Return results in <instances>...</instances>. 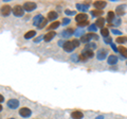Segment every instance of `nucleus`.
Instances as JSON below:
<instances>
[{
    "label": "nucleus",
    "instance_id": "nucleus-1",
    "mask_svg": "<svg viewBox=\"0 0 127 119\" xmlns=\"http://www.w3.org/2000/svg\"><path fill=\"white\" fill-rule=\"evenodd\" d=\"M13 14L16 17H22L25 14V9L21 5H15L13 7Z\"/></svg>",
    "mask_w": 127,
    "mask_h": 119
},
{
    "label": "nucleus",
    "instance_id": "nucleus-2",
    "mask_svg": "<svg viewBox=\"0 0 127 119\" xmlns=\"http://www.w3.org/2000/svg\"><path fill=\"white\" fill-rule=\"evenodd\" d=\"M107 55H108V50H107V49L101 48V49H98V50H97L96 58H97L98 61H103V60H105Z\"/></svg>",
    "mask_w": 127,
    "mask_h": 119
},
{
    "label": "nucleus",
    "instance_id": "nucleus-3",
    "mask_svg": "<svg viewBox=\"0 0 127 119\" xmlns=\"http://www.w3.org/2000/svg\"><path fill=\"white\" fill-rule=\"evenodd\" d=\"M22 6H23V9H25V11H27V12H33L34 10H36L37 4L35 2L30 1V2H26Z\"/></svg>",
    "mask_w": 127,
    "mask_h": 119
},
{
    "label": "nucleus",
    "instance_id": "nucleus-4",
    "mask_svg": "<svg viewBox=\"0 0 127 119\" xmlns=\"http://www.w3.org/2000/svg\"><path fill=\"white\" fill-rule=\"evenodd\" d=\"M7 108H10L11 110H16L19 106V101L17 99H10L9 101L6 103Z\"/></svg>",
    "mask_w": 127,
    "mask_h": 119
},
{
    "label": "nucleus",
    "instance_id": "nucleus-5",
    "mask_svg": "<svg viewBox=\"0 0 127 119\" xmlns=\"http://www.w3.org/2000/svg\"><path fill=\"white\" fill-rule=\"evenodd\" d=\"M63 48H64V50H65L66 52L71 53V52H73V50H74L75 47H74V45L72 44V42H65V43H64Z\"/></svg>",
    "mask_w": 127,
    "mask_h": 119
},
{
    "label": "nucleus",
    "instance_id": "nucleus-6",
    "mask_svg": "<svg viewBox=\"0 0 127 119\" xmlns=\"http://www.w3.org/2000/svg\"><path fill=\"white\" fill-rule=\"evenodd\" d=\"M19 115L23 118H28L32 115V111L30 109H28V108H21L20 111H19Z\"/></svg>",
    "mask_w": 127,
    "mask_h": 119
},
{
    "label": "nucleus",
    "instance_id": "nucleus-7",
    "mask_svg": "<svg viewBox=\"0 0 127 119\" xmlns=\"http://www.w3.org/2000/svg\"><path fill=\"white\" fill-rule=\"evenodd\" d=\"M82 55L84 57L86 60H88V59H91V58H93V51L92 50H90V49H84L83 50V52H82Z\"/></svg>",
    "mask_w": 127,
    "mask_h": 119
},
{
    "label": "nucleus",
    "instance_id": "nucleus-8",
    "mask_svg": "<svg viewBox=\"0 0 127 119\" xmlns=\"http://www.w3.org/2000/svg\"><path fill=\"white\" fill-rule=\"evenodd\" d=\"M11 12H13V10H12V7L10 5H3L1 7V14L3 16H9Z\"/></svg>",
    "mask_w": 127,
    "mask_h": 119
},
{
    "label": "nucleus",
    "instance_id": "nucleus-9",
    "mask_svg": "<svg viewBox=\"0 0 127 119\" xmlns=\"http://www.w3.org/2000/svg\"><path fill=\"white\" fill-rule=\"evenodd\" d=\"M89 4L88 3H84V4H82V3H76V9L79 11V12H87L89 11Z\"/></svg>",
    "mask_w": 127,
    "mask_h": 119
},
{
    "label": "nucleus",
    "instance_id": "nucleus-10",
    "mask_svg": "<svg viewBox=\"0 0 127 119\" xmlns=\"http://www.w3.org/2000/svg\"><path fill=\"white\" fill-rule=\"evenodd\" d=\"M43 18L42 17V15H40V14H38V15H36V16L34 17V19H33V23H34V26H36V27H38L40 23L43 21Z\"/></svg>",
    "mask_w": 127,
    "mask_h": 119
},
{
    "label": "nucleus",
    "instance_id": "nucleus-11",
    "mask_svg": "<svg viewBox=\"0 0 127 119\" xmlns=\"http://www.w3.org/2000/svg\"><path fill=\"white\" fill-rule=\"evenodd\" d=\"M55 35H56V33L55 32H53V31H50V32H48L46 35H43V36H45V38H43V41L45 42H51L52 41V39L55 37Z\"/></svg>",
    "mask_w": 127,
    "mask_h": 119
},
{
    "label": "nucleus",
    "instance_id": "nucleus-12",
    "mask_svg": "<svg viewBox=\"0 0 127 119\" xmlns=\"http://www.w3.org/2000/svg\"><path fill=\"white\" fill-rule=\"evenodd\" d=\"M92 39V33H89V34H84L83 36L81 37V43H84V44H89V42Z\"/></svg>",
    "mask_w": 127,
    "mask_h": 119
},
{
    "label": "nucleus",
    "instance_id": "nucleus-13",
    "mask_svg": "<svg viewBox=\"0 0 127 119\" xmlns=\"http://www.w3.org/2000/svg\"><path fill=\"white\" fill-rule=\"evenodd\" d=\"M73 33H75V32H74L72 29H66V30H64L63 32H62V36L64 38H69L70 36H72Z\"/></svg>",
    "mask_w": 127,
    "mask_h": 119
},
{
    "label": "nucleus",
    "instance_id": "nucleus-14",
    "mask_svg": "<svg viewBox=\"0 0 127 119\" xmlns=\"http://www.w3.org/2000/svg\"><path fill=\"white\" fill-rule=\"evenodd\" d=\"M106 1H95L94 3H93V5H94V7L96 10H102L103 11V9L106 6Z\"/></svg>",
    "mask_w": 127,
    "mask_h": 119
},
{
    "label": "nucleus",
    "instance_id": "nucleus-15",
    "mask_svg": "<svg viewBox=\"0 0 127 119\" xmlns=\"http://www.w3.org/2000/svg\"><path fill=\"white\" fill-rule=\"evenodd\" d=\"M87 18H88V16H87L86 14L81 13V14L76 15V17H75V20L77 21V23H79V22H83V21H87Z\"/></svg>",
    "mask_w": 127,
    "mask_h": 119
},
{
    "label": "nucleus",
    "instance_id": "nucleus-16",
    "mask_svg": "<svg viewBox=\"0 0 127 119\" xmlns=\"http://www.w3.org/2000/svg\"><path fill=\"white\" fill-rule=\"evenodd\" d=\"M107 63H108L109 65H116L117 63H118V57H116L114 54L109 55L108 60H107Z\"/></svg>",
    "mask_w": 127,
    "mask_h": 119
},
{
    "label": "nucleus",
    "instance_id": "nucleus-17",
    "mask_svg": "<svg viewBox=\"0 0 127 119\" xmlns=\"http://www.w3.org/2000/svg\"><path fill=\"white\" fill-rule=\"evenodd\" d=\"M71 117L73 119H82L84 117V114H83V112H81V111H74V112H72V114H71Z\"/></svg>",
    "mask_w": 127,
    "mask_h": 119
},
{
    "label": "nucleus",
    "instance_id": "nucleus-18",
    "mask_svg": "<svg viewBox=\"0 0 127 119\" xmlns=\"http://www.w3.org/2000/svg\"><path fill=\"white\" fill-rule=\"evenodd\" d=\"M125 5H119L117 9H116V15H118V16H123V15L125 14V11H124V9H125Z\"/></svg>",
    "mask_w": 127,
    "mask_h": 119
},
{
    "label": "nucleus",
    "instance_id": "nucleus-19",
    "mask_svg": "<svg viewBox=\"0 0 127 119\" xmlns=\"http://www.w3.org/2000/svg\"><path fill=\"white\" fill-rule=\"evenodd\" d=\"M118 50H119V53L122 55V59H127V48L121 46L118 48Z\"/></svg>",
    "mask_w": 127,
    "mask_h": 119
},
{
    "label": "nucleus",
    "instance_id": "nucleus-20",
    "mask_svg": "<svg viewBox=\"0 0 127 119\" xmlns=\"http://www.w3.org/2000/svg\"><path fill=\"white\" fill-rule=\"evenodd\" d=\"M104 25H105V18H103V17L97 18L96 21H95V26H96L97 28H101V30L103 29Z\"/></svg>",
    "mask_w": 127,
    "mask_h": 119
},
{
    "label": "nucleus",
    "instance_id": "nucleus-21",
    "mask_svg": "<svg viewBox=\"0 0 127 119\" xmlns=\"http://www.w3.org/2000/svg\"><path fill=\"white\" fill-rule=\"evenodd\" d=\"M58 17V14L56 13L55 11H51V12H49V14H48V20H55Z\"/></svg>",
    "mask_w": 127,
    "mask_h": 119
},
{
    "label": "nucleus",
    "instance_id": "nucleus-22",
    "mask_svg": "<svg viewBox=\"0 0 127 119\" xmlns=\"http://www.w3.org/2000/svg\"><path fill=\"white\" fill-rule=\"evenodd\" d=\"M114 19H116V13L112 12V11L108 12V14H107V21L110 23V22L114 21Z\"/></svg>",
    "mask_w": 127,
    "mask_h": 119
},
{
    "label": "nucleus",
    "instance_id": "nucleus-23",
    "mask_svg": "<svg viewBox=\"0 0 127 119\" xmlns=\"http://www.w3.org/2000/svg\"><path fill=\"white\" fill-rule=\"evenodd\" d=\"M103 12L102 10H94V11H91V15L92 16H94V17H96V18H100L102 15H103Z\"/></svg>",
    "mask_w": 127,
    "mask_h": 119
},
{
    "label": "nucleus",
    "instance_id": "nucleus-24",
    "mask_svg": "<svg viewBox=\"0 0 127 119\" xmlns=\"http://www.w3.org/2000/svg\"><path fill=\"white\" fill-rule=\"evenodd\" d=\"M35 35H36V32H35L34 30H31V31H29V32H27V33L25 34V38H26V39H30V38H32V37H34Z\"/></svg>",
    "mask_w": 127,
    "mask_h": 119
},
{
    "label": "nucleus",
    "instance_id": "nucleus-25",
    "mask_svg": "<svg viewBox=\"0 0 127 119\" xmlns=\"http://www.w3.org/2000/svg\"><path fill=\"white\" fill-rule=\"evenodd\" d=\"M116 43H118V44L127 43V37H126V36H118V37L116 38Z\"/></svg>",
    "mask_w": 127,
    "mask_h": 119
},
{
    "label": "nucleus",
    "instance_id": "nucleus-26",
    "mask_svg": "<svg viewBox=\"0 0 127 119\" xmlns=\"http://www.w3.org/2000/svg\"><path fill=\"white\" fill-rule=\"evenodd\" d=\"M59 23L58 21H55V22H53V23H51L50 25V27H48V30H55V29H57V28L59 27Z\"/></svg>",
    "mask_w": 127,
    "mask_h": 119
},
{
    "label": "nucleus",
    "instance_id": "nucleus-27",
    "mask_svg": "<svg viewBox=\"0 0 127 119\" xmlns=\"http://www.w3.org/2000/svg\"><path fill=\"white\" fill-rule=\"evenodd\" d=\"M101 35H103L105 37H108L109 36V30L108 29H106V28H103V29L101 30Z\"/></svg>",
    "mask_w": 127,
    "mask_h": 119
},
{
    "label": "nucleus",
    "instance_id": "nucleus-28",
    "mask_svg": "<svg viewBox=\"0 0 127 119\" xmlns=\"http://www.w3.org/2000/svg\"><path fill=\"white\" fill-rule=\"evenodd\" d=\"M95 48H96V45H95L94 43H89V44H87L86 47H85V49H90V50L95 49Z\"/></svg>",
    "mask_w": 127,
    "mask_h": 119
},
{
    "label": "nucleus",
    "instance_id": "nucleus-29",
    "mask_svg": "<svg viewBox=\"0 0 127 119\" xmlns=\"http://www.w3.org/2000/svg\"><path fill=\"white\" fill-rule=\"evenodd\" d=\"M74 34H75V36H81V35L83 36V35H84V31H83V29H81V28H78V29L75 31Z\"/></svg>",
    "mask_w": 127,
    "mask_h": 119
},
{
    "label": "nucleus",
    "instance_id": "nucleus-30",
    "mask_svg": "<svg viewBox=\"0 0 127 119\" xmlns=\"http://www.w3.org/2000/svg\"><path fill=\"white\" fill-rule=\"evenodd\" d=\"M88 30L91 31V32H95V31L97 30V27L95 26V23H92V25H90V26L88 27Z\"/></svg>",
    "mask_w": 127,
    "mask_h": 119
},
{
    "label": "nucleus",
    "instance_id": "nucleus-31",
    "mask_svg": "<svg viewBox=\"0 0 127 119\" xmlns=\"http://www.w3.org/2000/svg\"><path fill=\"white\" fill-rule=\"evenodd\" d=\"M47 23H48V19L47 18H45V19H43V21L40 23V25H39L37 28H38V29H43V28H45L46 26H47Z\"/></svg>",
    "mask_w": 127,
    "mask_h": 119
},
{
    "label": "nucleus",
    "instance_id": "nucleus-32",
    "mask_svg": "<svg viewBox=\"0 0 127 119\" xmlns=\"http://www.w3.org/2000/svg\"><path fill=\"white\" fill-rule=\"evenodd\" d=\"M86 26H89V21H88V20L77 23V27H78V28H84V27H86Z\"/></svg>",
    "mask_w": 127,
    "mask_h": 119
},
{
    "label": "nucleus",
    "instance_id": "nucleus-33",
    "mask_svg": "<svg viewBox=\"0 0 127 119\" xmlns=\"http://www.w3.org/2000/svg\"><path fill=\"white\" fill-rule=\"evenodd\" d=\"M71 60H72V62L76 63V62H78V61H79V57H78L77 54H73L72 57H71Z\"/></svg>",
    "mask_w": 127,
    "mask_h": 119
},
{
    "label": "nucleus",
    "instance_id": "nucleus-34",
    "mask_svg": "<svg viewBox=\"0 0 127 119\" xmlns=\"http://www.w3.org/2000/svg\"><path fill=\"white\" fill-rule=\"evenodd\" d=\"M65 14H66V15H69V16H73V15H75V11L65 10Z\"/></svg>",
    "mask_w": 127,
    "mask_h": 119
},
{
    "label": "nucleus",
    "instance_id": "nucleus-35",
    "mask_svg": "<svg viewBox=\"0 0 127 119\" xmlns=\"http://www.w3.org/2000/svg\"><path fill=\"white\" fill-rule=\"evenodd\" d=\"M104 43H105V44H109V45H111V44H112V39H111L110 36L105 37V38H104Z\"/></svg>",
    "mask_w": 127,
    "mask_h": 119
},
{
    "label": "nucleus",
    "instance_id": "nucleus-36",
    "mask_svg": "<svg viewBox=\"0 0 127 119\" xmlns=\"http://www.w3.org/2000/svg\"><path fill=\"white\" fill-rule=\"evenodd\" d=\"M70 18H64L63 19V25L64 26H67V25H68V23H70Z\"/></svg>",
    "mask_w": 127,
    "mask_h": 119
},
{
    "label": "nucleus",
    "instance_id": "nucleus-37",
    "mask_svg": "<svg viewBox=\"0 0 127 119\" xmlns=\"http://www.w3.org/2000/svg\"><path fill=\"white\" fill-rule=\"evenodd\" d=\"M112 33L116 34V35H120V36H123L121 31H119V30H117V29H112Z\"/></svg>",
    "mask_w": 127,
    "mask_h": 119
},
{
    "label": "nucleus",
    "instance_id": "nucleus-38",
    "mask_svg": "<svg viewBox=\"0 0 127 119\" xmlns=\"http://www.w3.org/2000/svg\"><path fill=\"white\" fill-rule=\"evenodd\" d=\"M45 38V36H42V35H40V36H38V37H36V38H34V43H39L41 41V39H43Z\"/></svg>",
    "mask_w": 127,
    "mask_h": 119
},
{
    "label": "nucleus",
    "instance_id": "nucleus-39",
    "mask_svg": "<svg viewBox=\"0 0 127 119\" xmlns=\"http://www.w3.org/2000/svg\"><path fill=\"white\" fill-rule=\"evenodd\" d=\"M72 44L74 45L75 48H76V47H78V46H79V44H81V42H78L77 39H73V41H72Z\"/></svg>",
    "mask_w": 127,
    "mask_h": 119
},
{
    "label": "nucleus",
    "instance_id": "nucleus-40",
    "mask_svg": "<svg viewBox=\"0 0 127 119\" xmlns=\"http://www.w3.org/2000/svg\"><path fill=\"white\" fill-rule=\"evenodd\" d=\"M111 48H112L113 50H114V52H119V50H118V48H117V46L116 45H114V44L112 43V44H111Z\"/></svg>",
    "mask_w": 127,
    "mask_h": 119
},
{
    "label": "nucleus",
    "instance_id": "nucleus-41",
    "mask_svg": "<svg viewBox=\"0 0 127 119\" xmlns=\"http://www.w3.org/2000/svg\"><path fill=\"white\" fill-rule=\"evenodd\" d=\"M120 23H121V20H120V18H118V19H117V21H116V23H114V25H116V26H119V25H120Z\"/></svg>",
    "mask_w": 127,
    "mask_h": 119
},
{
    "label": "nucleus",
    "instance_id": "nucleus-42",
    "mask_svg": "<svg viewBox=\"0 0 127 119\" xmlns=\"http://www.w3.org/2000/svg\"><path fill=\"white\" fill-rule=\"evenodd\" d=\"M92 38H93V39H98V36H97L96 34H93V33H92Z\"/></svg>",
    "mask_w": 127,
    "mask_h": 119
},
{
    "label": "nucleus",
    "instance_id": "nucleus-43",
    "mask_svg": "<svg viewBox=\"0 0 127 119\" xmlns=\"http://www.w3.org/2000/svg\"><path fill=\"white\" fill-rule=\"evenodd\" d=\"M95 119H104V116H103V115H101V116H97Z\"/></svg>",
    "mask_w": 127,
    "mask_h": 119
},
{
    "label": "nucleus",
    "instance_id": "nucleus-44",
    "mask_svg": "<svg viewBox=\"0 0 127 119\" xmlns=\"http://www.w3.org/2000/svg\"><path fill=\"white\" fill-rule=\"evenodd\" d=\"M3 100H4V99H3V97H2V95H0V102H3Z\"/></svg>",
    "mask_w": 127,
    "mask_h": 119
},
{
    "label": "nucleus",
    "instance_id": "nucleus-45",
    "mask_svg": "<svg viewBox=\"0 0 127 119\" xmlns=\"http://www.w3.org/2000/svg\"><path fill=\"white\" fill-rule=\"evenodd\" d=\"M58 45L63 47V46H64V45H63V42H62V41H59V42H58Z\"/></svg>",
    "mask_w": 127,
    "mask_h": 119
},
{
    "label": "nucleus",
    "instance_id": "nucleus-46",
    "mask_svg": "<svg viewBox=\"0 0 127 119\" xmlns=\"http://www.w3.org/2000/svg\"><path fill=\"white\" fill-rule=\"evenodd\" d=\"M9 119H15V118H9Z\"/></svg>",
    "mask_w": 127,
    "mask_h": 119
},
{
    "label": "nucleus",
    "instance_id": "nucleus-47",
    "mask_svg": "<svg viewBox=\"0 0 127 119\" xmlns=\"http://www.w3.org/2000/svg\"><path fill=\"white\" fill-rule=\"evenodd\" d=\"M126 65H127V62H126Z\"/></svg>",
    "mask_w": 127,
    "mask_h": 119
}]
</instances>
